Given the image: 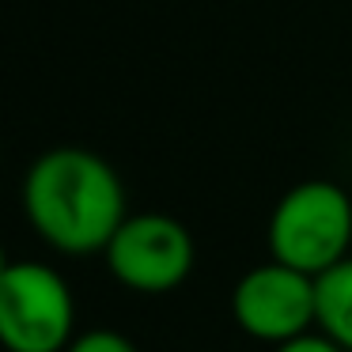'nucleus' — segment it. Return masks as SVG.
Wrapping results in <instances>:
<instances>
[{"instance_id":"obj_3","label":"nucleus","mask_w":352,"mask_h":352,"mask_svg":"<svg viewBox=\"0 0 352 352\" xmlns=\"http://www.w3.org/2000/svg\"><path fill=\"white\" fill-rule=\"evenodd\" d=\"M76 337L72 288L46 261H12L0 280V349L65 352Z\"/></svg>"},{"instance_id":"obj_5","label":"nucleus","mask_w":352,"mask_h":352,"mask_svg":"<svg viewBox=\"0 0 352 352\" xmlns=\"http://www.w3.org/2000/svg\"><path fill=\"white\" fill-rule=\"evenodd\" d=\"M231 314L254 341H296L314 329V276H303L280 261L246 269L231 288Z\"/></svg>"},{"instance_id":"obj_6","label":"nucleus","mask_w":352,"mask_h":352,"mask_svg":"<svg viewBox=\"0 0 352 352\" xmlns=\"http://www.w3.org/2000/svg\"><path fill=\"white\" fill-rule=\"evenodd\" d=\"M314 329L352 352V258L314 276Z\"/></svg>"},{"instance_id":"obj_7","label":"nucleus","mask_w":352,"mask_h":352,"mask_svg":"<svg viewBox=\"0 0 352 352\" xmlns=\"http://www.w3.org/2000/svg\"><path fill=\"white\" fill-rule=\"evenodd\" d=\"M65 352H137V344L122 329H87V333L72 337Z\"/></svg>"},{"instance_id":"obj_2","label":"nucleus","mask_w":352,"mask_h":352,"mask_svg":"<svg viewBox=\"0 0 352 352\" xmlns=\"http://www.w3.org/2000/svg\"><path fill=\"white\" fill-rule=\"evenodd\" d=\"M269 261L322 276L352 258V197L329 178H307L292 186L269 212Z\"/></svg>"},{"instance_id":"obj_9","label":"nucleus","mask_w":352,"mask_h":352,"mask_svg":"<svg viewBox=\"0 0 352 352\" xmlns=\"http://www.w3.org/2000/svg\"><path fill=\"white\" fill-rule=\"evenodd\" d=\"M8 269H12V258L4 254V243H0V280H4V273H8Z\"/></svg>"},{"instance_id":"obj_8","label":"nucleus","mask_w":352,"mask_h":352,"mask_svg":"<svg viewBox=\"0 0 352 352\" xmlns=\"http://www.w3.org/2000/svg\"><path fill=\"white\" fill-rule=\"evenodd\" d=\"M273 352H344V349H337L329 337H322L318 329H311V333H303V337H296V341H284V344H276Z\"/></svg>"},{"instance_id":"obj_4","label":"nucleus","mask_w":352,"mask_h":352,"mask_svg":"<svg viewBox=\"0 0 352 352\" xmlns=\"http://www.w3.org/2000/svg\"><path fill=\"white\" fill-rule=\"evenodd\" d=\"M102 258L122 288L137 296H167L190 280L197 243L190 228L167 212H129Z\"/></svg>"},{"instance_id":"obj_1","label":"nucleus","mask_w":352,"mask_h":352,"mask_svg":"<svg viewBox=\"0 0 352 352\" xmlns=\"http://www.w3.org/2000/svg\"><path fill=\"white\" fill-rule=\"evenodd\" d=\"M23 212L34 235L57 254H102L125 223V186L110 160L91 148L61 144L42 152L23 178Z\"/></svg>"}]
</instances>
